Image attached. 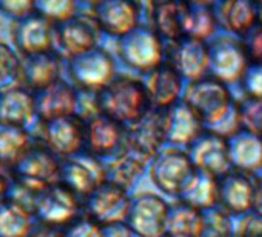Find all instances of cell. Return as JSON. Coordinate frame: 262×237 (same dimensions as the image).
<instances>
[{
  "mask_svg": "<svg viewBox=\"0 0 262 237\" xmlns=\"http://www.w3.org/2000/svg\"><path fill=\"white\" fill-rule=\"evenodd\" d=\"M99 97L102 112L122 125L135 124L151 108L145 85L129 76L114 77Z\"/></svg>",
  "mask_w": 262,
  "mask_h": 237,
  "instance_id": "6da1fadb",
  "label": "cell"
},
{
  "mask_svg": "<svg viewBox=\"0 0 262 237\" xmlns=\"http://www.w3.org/2000/svg\"><path fill=\"white\" fill-rule=\"evenodd\" d=\"M182 102L193 108L202 122L210 127L217 124L234 103L228 86L211 76L190 82L184 91Z\"/></svg>",
  "mask_w": 262,
  "mask_h": 237,
  "instance_id": "7a4b0ae2",
  "label": "cell"
},
{
  "mask_svg": "<svg viewBox=\"0 0 262 237\" xmlns=\"http://www.w3.org/2000/svg\"><path fill=\"white\" fill-rule=\"evenodd\" d=\"M194 173L196 167L188 153L179 148H165L159 151L150 167L153 183L170 196H181Z\"/></svg>",
  "mask_w": 262,
  "mask_h": 237,
  "instance_id": "3957f363",
  "label": "cell"
},
{
  "mask_svg": "<svg viewBox=\"0 0 262 237\" xmlns=\"http://www.w3.org/2000/svg\"><path fill=\"white\" fill-rule=\"evenodd\" d=\"M210 76L222 83H236L244 79L250 59L244 40L233 36H219L208 43Z\"/></svg>",
  "mask_w": 262,
  "mask_h": 237,
  "instance_id": "277c9868",
  "label": "cell"
},
{
  "mask_svg": "<svg viewBox=\"0 0 262 237\" xmlns=\"http://www.w3.org/2000/svg\"><path fill=\"white\" fill-rule=\"evenodd\" d=\"M119 53L122 60L138 71L151 73L164 63V43L156 31L138 27L120 39Z\"/></svg>",
  "mask_w": 262,
  "mask_h": 237,
  "instance_id": "5b68a950",
  "label": "cell"
},
{
  "mask_svg": "<svg viewBox=\"0 0 262 237\" xmlns=\"http://www.w3.org/2000/svg\"><path fill=\"white\" fill-rule=\"evenodd\" d=\"M70 74L77 88L100 92L116 77L114 60L106 50L96 46L70 60Z\"/></svg>",
  "mask_w": 262,
  "mask_h": 237,
  "instance_id": "8992f818",
  "label": "cell"
},
{
  "mask_svg": "<svg viewBox=\"0 0 262 237\" xmlns=\"http://www.w3.org/2000/svg\"><path fill=\"white\" fill-rule=\"evenodd\" d=\"M60 180L74 194L90 196L106 182L105 163L90 153H79L60 163Z\"/></svg>",
  "mask_w": 262,
  "mask_h": 237,
  "instance_id": "52a82bcc",
  "label": "cell"
},
{
  "mask_svg": "<svg viewBox=\"0 0 262 237\" xmlns=\"http://www.w3.org/2000/svg\"><path fill=\"white\" fill-rule=\"evenodd\" d=\"M129 148L145 160L155 157L167 140V109L150 108L126 128Z\"/></svg>",
  "mask_w": 262,
  "mask_h": 237,
  "instance_id": "ba28073f",
  "label": "cell"
},
{
  "mask_svg": "<svg viewBox=\"0 0 262 237\" xmlns=\"http://www.w3.org/2000/svg\"><path fill=\"white\" fill-rule=\"evenodd\" d=\"M170 208L155 194H142L131 202L126 225L141 237H164L167 234Z\"/></svg>",
  "mask_w": 262,
  "mask_h": 237,
  "instance_id": "9c48e42d",
  "label": "cell"
},
{
  "mask_svg": "<svg viewBox=\"0 0 262 237\" xmlns=\"http://www.w3.org/2000/svg\"><path fill=\"white\" fill-rule=\"evenodd\" d=\"M99 25L94 16L76 14L65 23L56 28V42L63 56L74 59L83 53H88L97 46Z\"/></svg>",
  "mask_w": 262,
  "mask_h": 237,
  "instance_id": "30bf717a",
  "label": "cell"
},
{
  "mask_svg": "<svg viewBox=\"0 0 262 237\" xmlns=\"http://www.w3.org/2000/svg\"><path fill=\"white\" fill-rule=\"evenodd\" d=\"M131 200L126 189L105 182L94 193L88 196L86 208L94 222L102 226L125 223L131 209Z\"/></svg>",
  "mask_w": 262,
  "mask_h": 237,
  "instance_id": "8fae6325",
  "label": "cell"
},
{
  "mask_svg": "<svg viewBox=\"0 0 262 237\" xmlns=\"http://www.w3.org/2000/svg\"><path fill=\"white\" fill-rule=\"evenodd\" d=\"M85 145L96 157H113L128 147L126 127L102 114L85 124Z\"/></svg>",
  "mask_w": 262,
  "mask_h": 237,
  "instance_id": "7c38bea8",
  "label": "cell"
},
{
  "mask_svg": "<svg viewBox=\"0 0 262 237\" xmlns=\"http://www.w3.org/2000/svg\"><path fill=\"white\" fill-rule=\"evenodd\" d=\"M167 63H170L181 77L190 82L201 80L210 76V46L207 42L182 37L171 42Z\"/></svg>",
  "mask_w": 262,
  "mask_h": 237,
  "instance_id": "4fadbf2b",
  "label": "cell"
},
{
  "mask_svg": "<svg viewBox=\"0 0 262 237\" xmlns=\"http://www.w3.org/2000/svg\"><path fill=\"white\" fill-rule=\"evenodd\" d=\"M188 156L196 170L213 174L217 179L233 170L228 140L211 131L204 133L194 144H191Z\"/></svg>",
  "mask_w": 262,
  "mask_h": 237,
  "instance_id": "5bb4252c",
  "label": "cell"
},
{
  "mask_svg": "<svg viewBox=\"0 0 262 237\" xmlns=\"http://www.w3.org/2000/svg\"><path fill=\"white\" fill-rule=\"evenodd\" d=\"M256 188L253 174L233 168L219 179V206L225 212L244 214L253 209Z\"/></svg>",
  "mask_w": 262,
  "mask_h": 237,
  "instance_id": "9a60e30c",
  "label": "cell"
},
{
  "mask_svg": "<svg viewBox=\"0 0 262 237\" xmlns=\"http://www.w3.org/2000/svg\"><path fill=\"white\" fill-rule=\"evenodd\" d=\"M76 194L65 185L56 183L45 188L37 199L36 214L47 225H63L71 222L77 214Z\"/></svg>",
  "mask_w": 262,
  "mask_h": 237,
  "instance_id": "2e32d148",
  "label": "cell"
},
{
  "mask_svg": "<svg viewBox=\"0 0 262 237\" xmlns=\"http://www.w3.org/2000/svg\"><path fill=\"white\" fill-rule=\"evenodd\" d=\"M96 20L102 31L113 37H125L139 23V4L125 0H108L96 5Z\"/></svg>",
  "mask_w": 262,
  "mask_h": 237,
  "instance_id": "e0dca14e",
  "label": "cell"
},
{
  "mask_svg": "<svg viewBox=\"0 0 262 237\" xmlns=\"http://www.w3.org/2000/svg\"><path fill=\"white\" fill-rule=\"evenodd\" d=\"M19 180L37 191L56 185L60 180V163L45 150H30L17 163Z\"/></svg>",
  "mask_w": 262,
  "mask_h": 237,
  "instance_id": "ac0fdd59",
  "label": "cell"
},
{
  "mask_svg": "<svg viewBox=\"0 0 262 237\" xmlns=\"http://www.w3.org/2000/svg\"><path fill=\"white\" fill-rule=\"evenodd\" d=\"M76 96L77 89H74L65 80H57L56 83L37 92V115L45 122H54L59 118L73 117L76 114Z\"/></svg>",
  "mask_w": 262,
  "mask_h": 237,
  "instance_id": "d6986e66",
  "label": "cell"
},
{
  "mask_svg": "<svg viewBox=\"0 0 262 237\" xmlns=\"http://www.w3.org/2000/svg\"><path fill=\"white\" fill-rule=\"evenodd\" d=\"M216 20L227 31L247 36L253 28H256L262 22L260 5L248 2V0H231V2H222L213 7Z\"/></svg>",
  "mask_w": 262,
  "mask_h": 237,
  "instance_id": "ffe728a7",
  "label": "cell"
},
{
  "mask_svg": "<svg viewBox=\"0 0 262 237\" xmlns=\"http://www.w3.org/2000/svg\"><path fill=\"white\" fill-rule=\"evenodd\" d=\"M198 112L185 102H178L167 109V140L176 145H191L205 131Z\"/></svg>",
  "mask_w": 262,
  "mask_h": 237,
  "instance_id": "44dd1931",
  "label": "cell"
},
{
  "mask_svg": "<svg viewBox=\"0 0 262 237\" xmlns=\"http://www.w3.org/2000/svg\"><path fill=\"white\" fill-rule=\"evenodd\" d=\"M45 144L54 154L65 159L79 154L85 144V127L74 117L48 122Z\"/></svg>",
  "mask_w": 262,
  "mask_h": 237,
  "instance_id": "7402d4cb",
  "label": "cell"
},
{
  "mask_svg": "<svg viewBox=\"0 0 262 237\" xmlns=\"http://www.w3.org/2000/svg\"><path fill=\"white\" fill-rule=\"evenodd\" d=\"M145 89L153 108L168 109L178 103L181 94L182 80L179 73L167 62L148 73L145 80Z\"/></svg>",
  "mask_w": 262,
  "mask_h": 237,
  "instance_id": "603a6c76",
  "label": "cell"
},
{
  "mask_svg": "<svg viewBox=\"0 0 262 237\" xmlns=\"http://www.w3.org/2000/svg\"><path fill=\"white\" fill-rule=\"evenodd\" d=\"M56 42V28L43 16L33 14L20 22L17 48L28 56L50 53Z\"/></svg>",
  "mask_w": 262,
  "mask_h": 237,
  "instance_id": "cb8c5ba5",
  "label": "cell"
},
{
  "mask_svg": "<svg viewBox=\"0 0 262 237\" xmlns=\"http://www.w3.org/2000/svg\"><path fill=\"white\" fill-rule=\"evenodd\" d=\"M36 117V97L24 88L0 94V124L25 130Z\"/></svg>",
  "mask_w": 262,
  "mask_h": 237,
  "instance_id": "d4e9b609",
  "label": "cell"
},
{
  "mask_svg": "<svg viewBox=\"0 0 262 237\" xmlns=\"http://www.w3.org/2000/svg\"><path fill=\"white\" fill-rule=\"evenodd\" d=\"M188 14V4L162 2L155 4L153 30L159 37L176 42L185 37V20Z\"/></svg>",
  "mask_w": 262,
  "mask_h": 237,
  "instance_id": "484cf974",
  "label": "cell"
},
{
  "mask_svg": "<svg viewBox=\"0 0 262 237\" xmlns=\"http://www.w3.org/2000/svg\"><path fill=\"white\" fill-rule=\"evenodd\" d=\"M25 85L36 88L39 91L48 88L50 85L60 80L62 63L60 59L51 53L28 56L22 62Z\"/></svg>",
  "mask_w": 262,
  "mask_h": 237,
  "instance_id": "4316f807",
  "label": "cell"
},
{
  "mask_svg": "<svg viewBox=\"0 0 262 237\" xmlns=\"http://www.w3.org/2000/svg\"><path fill=\"white\" fill-rule=\"evenodd\" d=\"M230 157L234 170L254 174L262 170V137L247 131L228 140Z\"/></svg>",
  "mask_w": 262,
  "mask_h": 237,
  "instance_id": "83f0119b",
  "label": "cell"
},
{
  "mask_svg": "<svg viewBox=\"0 0 262 237\" xmlns=\"http://www.w3.org/2000/svg\"><path fill=\"white\" fill-rule=\"evenodd\" d=\"M181 197L182 203L199 211L214 208L219 203V179L213 174L196 170Z\"/></svg>",
  "mask_w": 262,
  "mask_h": 237,
  "instance_id": "f1b7e54d",
  "label": "cell"
},
{
  "mask_svg": "<svg viewBox=\"0 0 262 237\" xmlns=\"http://www.w3.org/2000/svg\"><path fill=\"white\" fill-rule=\"evenodd\" d=\"M145 159L139 156L136 151L129 148V145L111 157V160L105 165L106 182H111L123 189H128L135 183L138 176L144 171Z\"/></svg>",
  "mask_w": 262,
  "mask_h": 237,
  "instance_id": "f546056e",
  "label": "cell"
},
{
  "mask_svg": "<svg viewBox=\"0 0 262 237\" xmlns=\"http://www.w3.org/2000/svg\"><path fill=\"white\" fill-rule=\"evenodd\" d=\"M204 211L181 203L170 209L167 222L168 237H202Z\"/></svg>",
  "mask_w": 262,
  "mask_h": 237,
  "instance_id": "4dcf8cb0",
  "label": "cell"
},
{
  "mask_svg": "<svg viewBox=\"0 0 262 237\" xmlns=\"http://www.w3.org/2000/svg\"><path fill=\"white\" fill-rule=\"evenodd\" d=\"M217 25L213 5L210 4H188V14L185 20V37L201 42L210 39Z\"/></svg>",
  "mask_w": 262,
  "mask_h": 237,
  "instance_id": "1f68e13d",
  "label": "cell"
},
{
  "mask_svg": "<svg viewBox=\"0 0 262 237\" xmlns=\"http://www.w3.org/2000/svg\"><path fill=\"white\" fill-rule=\"evenodd\" d=\"M30 139L24 128L0 124V162L17 165L30 151Z\"/></svg>",
  "mask_w": 262,
  "mask_h": 237,
  "instance_id": "d6a6232c",
  "label": "cell"
},
{
  "mask_svg": "<svg viewBox=\"0 0 262 237\" xmlns=\"http://www.w3.org/2000/svg\"><path fill=\"white\" fill-rule=\"evenodd\" d=\"M33 226L31 212L8 200L0 203V237H27Z\"/></svg>",
  "mask_w": 262,
  "mask_h": 237,
  "instance_id": "836d02e7",
  "label": "cell"
},
{
  "mask_svg": "<svg viewBox=\"0 0 262 237\" xmlns=\"http://www.w3.org/2000/svg\"><path fill=\"white\" fill-rule=\"evenodd\" d=\"M22 85H25V77L17 51L0 45V94L22 88Z\"/></svg>",
  "mask_w": 262,
  "mask_h": 237,
  "instance_id": "e575fe53",
  "label": "cell"
},
{
  "mask_svg": "<svg viewBox=\"0 0 262 237\" xmlns=\"http://www.w3.org/2000/svg\"><path fill=\"white\" fill-rule=\"evenodd\" d=\"M242 130L262 137V99L245 97L242 102H237Z\"/></svg>",
  "mask_w": 262,
  "mask_h": 237,
  "instance_id": "d590c367",
  "label": "cell"
},
{
  "mask_svg": "<svg viewBox=\"0 0 262 237\" xmlns=\"http://www.w3.org/2000/svg\"><path fill=\"white\" fill-rule=\"evenodd\" d=\"M36 11L51 23L57 22L60 25L77 14V4L70 0H43V2H36Z\"/></svg>",
  "mask_w": 262,
  "mask_h": 237,
  "instance_id": "8d00e7d4",
  "label": "cell"
},
{
  "mask_svg": "<svg viewBox=\"0 0 262 237\" xmlns=\"http://www.w3.org/2000/svg\"><path fill=\"white\" fill-rule=\"evenodd\" d=\"M102 106H100V97L99 91H91V89H77L76 96V118L80 122L88 124L93 118L102 115Z\"/></svg>",
  "mask_w": 262,
  "mask_h": 237,
  "instance_id": "74e56055",
  "label": "cell"
},
{
  "mask_svg": "<svg viewBox=\"0 0 262 237\" xmlns=\"http://www.w3.org/2000/svg\"><path fill=\"white\" fill-rule=\"evenodd\" d=\"M231 222L228 212L221 206L204 211V234L202 237H230Z\"/></svg>",
  "mask_w": 262,
  "mask_h": 237,
  "instance_id": "f35d334b",
  "label": "cell"
},
{
  "mask_svg": "<svg viewBox=\"0 0 262 237\" xmlns=\"http://www.w3.org/2000/svg\"><path fill=\"white\" fill-rule=\"evenodd\" d=\"M40 193L42 191L34 189L33 186L24 183L22 180H16L10 186L7 200L33 214V212H36V205H37V199H39Z\"/></svg>",
  "mask_w": 262,
  "mask_h": 237,
  "instance_id": "ab89813d",
  "label": "cell"
},
{
  "mask_svg": "<svg viewBox=\"0 0 262 237\" xmlns=\"http://www.w3.org/2000/svg\"><path fill=\"white\" fill-rule=\"evenodd\" d=\"M242 130V122H241V112L237 103H233L230 111L221 118L217 124L210 127V131L224 137V139H233L236 137Z\"/></svg>",
  "mask_w": 262,
  "mask_h": 237,
  "instance_id": "60d3db41",
  "label": "cell"
},
{
  "mask_svg": "<svg viewBox=\"0 0 262 237\" xmlns=\"http://www.w3.org/2000/svg\"><path fill=\"white\" fill-rule=\"evenodd\" d=\"M20 22L0 10V45L10 46L17 51V34Z\"/></svg>",
  "mask_w": 262,
  "mask_h": 237,
  "instance_id": "b9f144b4",
  "label": "cell"
},
{
  "mask_svg": "<svg viewBox=\"0 0 262 237\" xmlns=\"http://www.w3.org/2000/svg\"><path fill=\"white\" fill-rule=\"evenodd\" d=\"M244 45H245L250 63L262 65V22L245 36Z\"/></svg>",
  "mask_w": 262,
  "mask_h": 237,
  "instance_id": "7bdbcfd3",
  "label": "cell"
},
{
  "mask_svg": "<svg viewBox=\"0 0 262 237\" xmlns=\"http://www.w3.org/2000/svg\"><path fill=\"white\" fill-rule=\"evenodd\" d=\"M0 10L22 22L34 14L33 11H36V4L27 2V0H8V2H0Z\"/></svg>",
  "mask_w": 262,
  "mask_h": 237,
  "instance_id": "ee69618b",
  "label": "cell"
},
{
  "mask_svg": "<svg viewBox=\"0 0 262 237\" xmlns=\"http://www.w3.org/2000/svg\"><path fill=\"white\" fill-rule=\"evenodd\" d=\"M242 82L248 97L262 99V65L250 63Z\"/></svg>",
  "mask_w": 262,
  "mask_h": 237,
  "instance_id": "f6af8a7d",
  "label": "cell"
},
{
  "mask_svg": "<svg viewBox=\"0 0 262 237\" xmlns=\"http://www.w3.org/2000/svg\"><path fill=\"white\" fill-rule=\"evenodd\" d=\"M65 237H103V226L94 220H80L65 232Z\"/></svg>",
  "mask_w": 262,
  "mask_h": 237,
  "instance_id": "bcb514c9",
  "label": "cell"
},
{
  "mask_svg": "<svg viewBox=\"0 0 262 237\" xmlns=\"http://www.w3.org/2000/svg\"><path fill=\"white\" fill-rule=\"evenodd\" d=\"M237 237H262V216L247 214L237 226Z\"/></svg>",
  "mask_w": 262,
  "mask_h": 237,
  "instance_id": "7dc6e473",
  "label": "cell"
},
{
  "mask_svg": "<svg viewBox=\"0 0 262 237\" xmlns=\"http://www.w3.org/2000/svg\"><path fill=\"white\" fill-rule=\"evenodd\" d=\"M27 237H65V232L53 225L40 223V225H34Z\"/></svg>",
  "mask_w": 262,
  "mask_h": 237,
  "instance_id": "c3c4849f",
  "label": "cell"
},
{
  "mask_svg": "<svg viewBox=\"0 0 262 237\" xmlns=\"http://www.w3.org/2000/svg\"><path fill=\"white\" fill-rule=\"evenodd\" d=\"M103 237H133V231L126 223H116L103 226Z\"/></svg>",
  "mask_w": 262,
  "mask_h": 237,
  "instance_id": "681fc988",
  "label": "cell"
},
{
  "mask_svg": "<svg viewBox=\"0 0 262 237\" xmlns=\"http://www.w3.org/2000/svg\"><path fill=\"white\" fill-rule=\"evenodd\" d=\"M11 183H13V180L10 179L7 163L0 162V203L4 202V199H7Z\"/></svg>",
  "mask_w": 262,
  "mask_h": 237,
  "instance_id": "f907efd6",
  "label": "cell"
},
{
  "mask_svg": "<svg viewBox=\"0 0 262 237\" xmlns=\"http://www.w3.org/2000/svg\"><path fill=\"white\" fill-rule=\"evenodd\" d=\"M253 209L256 214L262 216V182H257V188H256V197H254V205Z\"/></svg>",
  "mask_w": 262,
  "mask_h": 237,
  "instance_id": "816d5d0a",
  "label": "cell"
},
{
  "mask_svg": "<svg viewBox=\"0 0 262 237\" xmlns=\"http://www.w3.org/2000/svg\"><path fill=\"white\" fill-rule=\"evenodd\" d=\"M260 11H262V4H260Z\"/></svg>",
  "mask_w": 262,
  "mask_h": 237,
  "instance_id": "f5cc1de1",
  "label": "cell"
}]
</instances>
